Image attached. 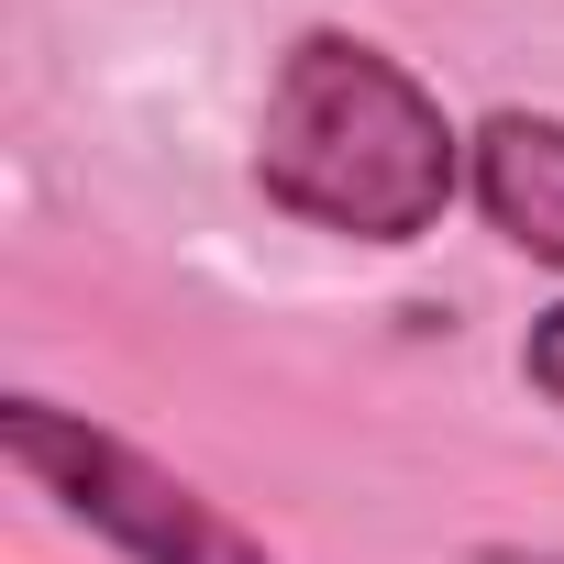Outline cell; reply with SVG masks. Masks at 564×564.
<instances>
[{
	"instance_id": "2",
	"label": "cell",
	"mask_w": 564,
	"mask_h": 564,
	"mask_svg": "<svg viewBox=\"0 0 564 564\" xmlns=\"http://www.w3.org/2000/svg\"><path fill=\"white\" fill-rule=\"evenodd\" d=\"M0 465L34 498H56L89 542H111L122 564H276L221 498H199L177 465H155L144 443H122L89 410H56L34 388L0 399Z\"/></svg>"
},
{
	"instance_id": "4",
	"label": "cell",
	"mask_w": 564,
	"mask_h": 564,
	"mask_svg": "<svg viewBox=\"0 0 564 564\" xmlns=\"http://www.w3.org/2000/svg\"><path fill=\"white\" fill-rule=\"evenodd\" d=\"M520 377H531V399H553V410H564V300H553V311H531V333H520Z\"/></svg>"
},
{
	"instance_id": "1",
	"label": "cell",
	"mask_w": 564,
	"mask_h": 564,
	"mask_svg": "<svg viewBox=\"0 0 564 564\" xmlns=\"http://www.w3.org/2000/svg\"><path fill=\"white\" fill-rule=\"evenodd\" d=\"M254 199L289 210L300 232L399 254L443 232V210L465 199V122L377 34L311 23L276 56L265 111H254Z\"/></svg>"
},
{
	"instance_id": "5",
	"label": "cell",
	"mask_w": 564,
	"mask_h": 564,
	"mask_svg": "<svg viewBox=\"0 0 564 564\" xmlns=\"http://www.w3.org/2000/svg\"><path fill=\"white\" fill-rule=\"evenodd\" d=\"M465 564H564V542H476Z\"/></svg>"
},
{
	"instance_id": "3",
	"label": "cell",
	"mask_w": 564,
	"mask_h": 564,
	"mask_svg": "<svg viewBox=\"0 0 564 564\" xmlns=\"http://www.w3.org/2000/svg\"><path fill=\"white\" fill-rule=\"evenodd\" d=\"M465 199L509 254L564 276V111H487L465 133Z\"/></svg>"
}]
</instances>
